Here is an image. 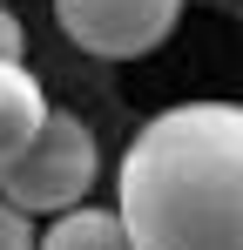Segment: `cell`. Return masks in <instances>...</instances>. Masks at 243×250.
<instances>
[{"mask_svg": "<svg viewBox=\"0 0 243 250\" xmlns=\"http://www.w3.org/2000/svg\"><path fill=\"white\" fill-rule=\"evenodd\" d=\"M115 216L135 250H243V102H176L128 135Z\"/></svg>", "mask_w": 243, "mask_h": 250, "instance_id": "6da1fadb", "label": "cell"}, {"mask_svg": "<svg viewBox=\"0 0 243 250\" xmlns=\"http://www.w3.org/2000/svg\"><path fill=\"white\" fill-rule=\"evenodd\" d=\"M101 176V149H95V128L81 115H47L40 135L14 156L0 163V196L27 216H61V209H81L88 189Z\"/></svg>", "mask_w": 243, "mask_h": 250, "instance_id": "7a4b0ae2", "label": "cell"}, {"mask_svg": "<svg viewBox=\"0 0 243 250\" xmlns=\"http://www.w3.org/2000/svg\"><path fill=\"white\" fill-rule=\"evenodd\" d=\"M54 21L95 61H142L176 34L182 0H54Z\"/></svg>", "mask_w": 243, "mask_h": 250, "instance_id": "3957f363", "label": "cell"}, {"mask_svg": "<svg viewBox=\"0 0 243 250\" xmlns=\"http://www.w3.org/2000/svg\"><path fill=\"white\" fill-rule=\"evenodd\" d=\"M54 108H47V88L34 82L27 61H0V163H14L27 142L40 135Z\"/></svg>", "mask_w": 243, "mask_h": 250, "instance_id": "277c9868", "label": "cell"}, {"mask_svg": "<svg viewBox=\"0 0 243 250\" xmlns=\"http://www.w3.org/2000/svg\"><path fill=\"white\" fill-rule=\"evenodd\" d=\"M40 250H135V244H128V230H122L115 209L81 203V209H61V216L47 223Z\"/></svg>", "mask_w": 243, "mask_h": 250, "instance_id": "5b68a950", "label": "cell"}, {"mask_svg": "<svg viewBox=\"0 0 243 250\" xmlns=\"http://www.w3.org/2000/svg\"><path fill=\"white\" fill-rule=\"evenodd\" d=\"M0 250H40L34 244V223H27V209H14L0 196Z\"/></svg>", "mask_w": 243, "mask_h": 250, "instance_id": "8992f818", "label": "cell"}, {"mask_svg": "<svg viewBox=\"0 0 243 250\" xmlns=\"http://www.w3.org/2000/svg\"><path fill=\"white\" fill-rule=\"evenodd\" d=\"M20 47H27V34L14 21V7H0V61H20Z\"/></svg>", "mask_w": 243, "mask_h": 250, "instance_id": "52a82bcc", "label": "cell"}]
</instances>
